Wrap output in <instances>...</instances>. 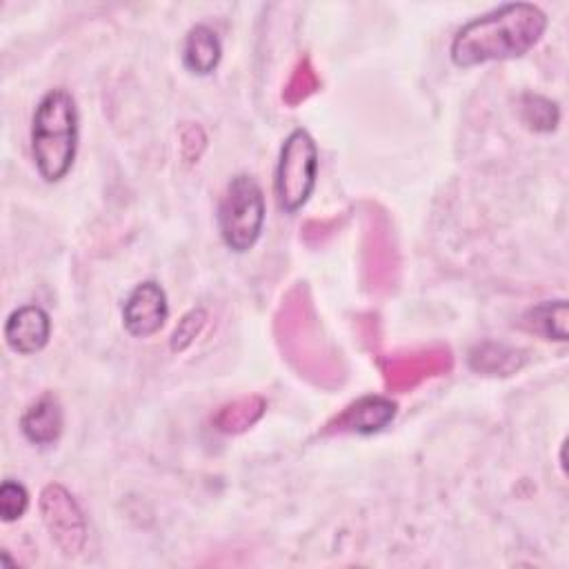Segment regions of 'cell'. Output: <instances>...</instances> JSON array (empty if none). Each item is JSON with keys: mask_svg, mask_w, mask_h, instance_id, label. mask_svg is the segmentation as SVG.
Returning a JSON list of instances; mask_svg holds the SVG:
<instances>
[{"mask_svg": "<svg viewBox=\"0 0 569 569\" xmlns=\"http://www.w3.org/2000/svg\"><path fill=\"white\" fill-rule=\"evenodd\" d=\"M62 427H64V411L60 400L53 393H42L20 416L22 436L38 447L53 445L60 438Z\"/></svg>", "mask_w": 569, "mask_h": 569, "instance_id": "30bf717a", "label": "cell"}, {"mask_svg": "<svg viewBox=\"0 0 569 569\" xmlns=\"http://www.w3.org/2000/svg\"><path fill=\"white\" fill-rule=\"evenodd\" d=\"M31 151L47 182H58L71 171L78 151V109L67 89H51L38 102L31 120Z\"/></svg>", "mask_w": 569, "mask_h": 569, "instance_id": "7a4b0ae2", "label": "cell"}, {"mask_svg": "<svg viewBox=\"0 0 569 569\" xmlns=\"http://www.w3.org/2000/svg\"><path fill=\"white\" fill-rule=\"evenodd\" d=\"M520 118L522 122L540 133L553 131L560 120V109L553 100L538 96V93H525L520 98Z\"/></svg>", "mask_w": 569, "mask_h": 569, "instance_id": "9a60e30c", "label": "cell"}, {"mask_svg": "<svg viewBox=\"0 0 569 569\" xmlns=\"http://www.w3.org/2000/svg\"><path fill=\"white\" fill-rule=\"evenodd\" d=\"M451 369V353L445 347H429L411 353L391 356L385 367V385L393 391H407L431 376H440Z\"/></svg>", "mask_w": 569, "mask_h": 569, "instance_id": "8992f818", "label": "cell"}, {"mask_svg": "<svg viewBox=\"0 0 569 569\" xmlns=\"http://www.w3.org/2000/svg\"><path fill=\"white\" fill-rule=\"evenodd\" d=\"M318 178V147L309 131L293 129L280 149L276 196L284 213H296L313 193Z\"/></svg>", "mask_w": 569, "mask_h": 569, "instance_id": "277c9868", "label": "cell"}, {"mask_svg": "<svg viewBox=\"0 0 569 569\" xmlns=\"http://www.w3.org/2000/svg\"><path fill=\"white\" fill-rule=\"evenodd\" d=\"M320 87V78L311 64L309 58H302L296 67H293V73L282 91V100L289 104V107H296L300 104L302 100H307L311 93H316Z\"/></svg>", "mask_w": 569, "mask_h": 569, "instance_id": "2e32d148", "label": "cell"}, {"mask_svg": "<svg viewBox=\"0 0 569 569\" xmlns=\"http://www.w3.org/2000/svg\"><path fill=\"white\" fill-rule=\"evenodd\" d=\"M220 58H222V44H220L218 33L207 24L191 27L184 38V49H182L184 67L191 73L207 76L218 67Z\"/></svg>", "mask_w": 569, "mask_h": 569, "instance_id": "8fae6325", "label": "cell"}, {"mask_svg": "<svg viewBox=\"0 0 569 569\" xmlns=\"http://www.w3.org/2000/svg\"><path fill=\"white\" fill-rule=\"evenodd\" d=\"M267 409L262 396H242L218 409L213 416V427L222 433H242L253 427Z\"/></svg>", "mask_w": 569, "mask_h": 569, "instance_id": "4fadbf2b", "label": "cell"}, {"mask_svg": "<svg viewBox=\"0 0 569 569\" xmlns=\"http://www.w3.org/2000/svg\"><path fill=\"white\" fill-rule=\"evenodd\" d=\"M169 302L164 289L156 280H144L133 287L122 307V325L133 338H149L164 327Z\"/></svg>", "mask_w": 569, "mask_h": 569, "instance_id": "52a82bcc", "label": "cell"}, {"mask_svg": "<svg viewBox=\"0 0 569 569\" xmlns=\"http://www.w3.org/2000/svg\"><path fill=\"white\" fill-rule=\"evenodd\" d=\"M545 31L547 16L540 7L507 2L462 24L451 40L449 58L460 69L520 58L538 44Z\"/></svg>", "mask_w": 569, "mask_h": 569, "instance_id": "6da1fadb", "label": "cell"}, {"mask_svg": "<svg viewBox=\"0 0 569 569\" xmlns=\"http://www.w3.org/2000/svg\"><path fill=\"white\" fill-rule=\"evenodd\" d=\"M42 522L64 556H78L87 545V520L76 498L58 482L40 491Z\"/></svg>", "mask_w": 569, "mask_h": 569, "instance_id": "5b68a950", "label": "cell"}, {"mask_svg": "<svg viewBox=\"0 0 569 569\" xmlns=\"http://www.w3.org/2000/svg\"><path fill=\"white\" fill-rule=\"evenodd\" d=\"M29 507V491L18 480H4L0 485V516L4 522L20 520Z\"/></svg>", "mask_w": 569, "mask_h": 569, "instance_id": "e0dca14e", "label": "cell"}, {"mask_svg": "<svg viewBox=\"0 0 569 569\" xmlns=\"http://www.w3.org/2000/svg\"><path fill=\"white\" fill-rule=\"evenodd\" d=\"M469 365L473 371L489 373V376H509L520 369L522 353L518 349L496 345V342H482L471 349Z\"/></svg>", "mask_w": 569, "mask_h": 569, "instance_id": "5bb4252c", "label": "cell"}, {"mask_svg": "<svg viewBox=\"0 0 569 569\" xmlns=\"http://www.w3.org/2000/svg\"><path fill=\"white\" fill-rule=\"evenodd\" d=\"M567 300H542L540 305L531 307L525 318L522 325L525 329H529L531 333L542 336L545 340H558L565 342L567 340Z\"/></svg>", "mask_w": 569, "mask_h": 569, "instance_id": "7c38bea8", "label": "cell"}, {"mask_svg": "<svg viewBox=\"0 0 569 569\" xmlns=\"http://www.w3.org/2000/svg\"><path fill=\"white\" fill-rule=\"evenodd\" d=\"M396 411L398 405L387 396H362L329 420L325 433H378L396 418Z\"/></svg>", "mask_w": 569, "mask_h": 569, "instance_id": "ba28073f", "label": "cell"}, {"mask_svg": "<svg viewBox=\"0 0 569 569\" xmlns=\"http://www.w3.org/2000/svg\"><path fill=\"white\" fill-rule=\"evenodd\" d=\"M262 227L264 193L260 184L247 173L233 176L218 204V229L224 244L236 253H244L258 242Z\"/></svg>", "mask_w": 569, "mask_h": 569, "instance_id": "3957f363", "label": "cell"}, {"mask_svg": "<svg viewBox=\"0 0 569 569\" xmlns=\"http://www.w3.org/2000/svg\"><path fill=\"white\" fill-rule=\"evenodd\" d=\"M207 144V136L204 131L198 127V124H189L182 129V158L191 164V162H198V158L202 156V149Z\"/></svg>", "mask_w": 569, "mask_h": 569, "instance_id": "d6986e66", "label": "cell"}, {"mask_svg": "<svg viewBox=\"0 0 569 569\" xmlns=\"http://www.w3.org/2000/svg\"><path fill=\"white\" fill-rule=\"evenodd\" d=\"M204 322H207V311L202 307H196V309L187 311L178 320V325L171 333V342H169L171 351H184L200 336V331L204 329Z\"/></svg>", "mask_w": 569, "mask_h": 569, "instance_id": "ac0fdd59", "label": "cell"}, {"mask_svg": "<svg viewBox=\"0 0 569 569\" xmlns=\"http://www.w3.org/2000/svg\"><path fill=\"white\" fill-rule=\"evenodd\" d=\"M51 336V318L38 305H24L9 313L4 322V340L11 351L20 356L38 353L47 347Z\"/></svg>", "mask_w": 569, "mask_h": 569, "instance_id": "9c48e42d", "label": "cell"}]
</instances>
